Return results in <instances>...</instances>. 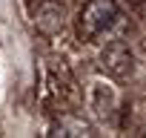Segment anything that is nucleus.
I'll return each mask as SVG.
<instances>
[{
	"mask_svg": "<svg viewBox=\"0 0 146 138\" xmlns=\"http://www.w3.org/2000/svg\"><path fill=\"white\" fill-rule=\"evenodd\" d=\"M49 135H66V138H69V135H92V127H89L83 118H69V115H63Z\"/></svg>",
	"mask_w": 146,
	"mask_h": 138,
	"instance_id": "obj_4",
	"label": "nucleus"
},
{
	"mask_svg": "<svg viewBox=\"0 0 146 138\" xmlns=\"http://www.w3.org/2000/svg\"><path fill=\"white\" fill-rule=\"evenodd\" d=\"M137 6H143V9H146V0H140V3H137Z\"/></svg>",
	"mask_w": 146,
	"mask_h": 138,
	"instance_id": "obj_5",
	"label": "nucleus"
},
{
	"mask_svg": "<svg viewBox=\"0 0 146 138\" xmlns=\"http://www.w3.org/2000/svg\"><path fill=\"white\" fill-rule=\"evenodd\" d=\"M132 66H135V58H132V52H129V46L123 40H112L100 55V69L106 75H112V78L132 75Z\"/></svg>",
	"mask_w": 146,
	"mask_h": 138,
	"instance_id": "obj_2",
	"label": "nucleus"
},
{
	"mask_svg": "<svg viewBox=\"0 0 146 138\" xmlns=\"http://www.w3.org/2000/svg\"><path fill=\"white\" fill-rule=\"evenodd\" d=\"M120 12L115 0H89L78 15V35L80 40H98L106 29L117 23Z\"/></svg>",
	"mask_w": 146,
	"mask_h": 138,
	"instance_id": "obj_1",
	"label": "nucleus"
},
{
	"mask_svg": "<svg viewBox=\"0 0 146 138\" xmlns=\"http://www.w3.org/2000/svg\"><path fill=\"white\" fill-rule=\"evenodd\" d=\"M63 15H66V12H63V6L57 3V0H43V3L37 6V12H35V26H37V32H40V35H57V32L63 29V23H66Z\"/></svg>",
	"mask_w": 146,
	"mask_h": 138,
	"instance_id": "obj_3",
	"label": "nucleus"
},
{
	"mask_svg": "<svg viewBox=\"0 0 146 138\" xmlns=\"http://www.w3.org/2000/svg\"><path fill=\"white\" fill-rule=\"evenodd\" d=\"M132 3H135V6H137V3H140V0H132Z\"/></svg>",
	"mask_w": 146,
	"mask_h": 138,
	"instance_id": "obj_6",
	"label": "nucleus"
}]
</instances>
